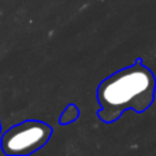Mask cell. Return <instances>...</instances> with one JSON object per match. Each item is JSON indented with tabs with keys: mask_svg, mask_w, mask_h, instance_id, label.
Masks as SVG:
<instances>
[{
	"mask_svg": "<svg viewBox=\"0 0 156 156\" xmlns=\"http://www.w3.org/2000/svg\"><path fill=\"white\" fill-rule=\"evenodd\" d=\"M155 78L148 67L136 62L104 80L97 89V101L101 105L99 118L105 123L116 121L126 110L145 111L154 101Z\"/></svg>",
	"mask_w": 156,
	"mask_h": 156,
	"instance_id": "6da1fadb",
	"label": "cell"
},
{
	"mask_svg": "<svg viewBox=\"0 0 156 156\" xmlns=\"http://www.w3.org/2000/svg\"><path fill=\"white\" fill-rule=\"evenodd\" d=\"M51 133V127L43 122H23L3 134L2 149L7 155H30L49 140Z\"/></svg>",
	"mask_w": 156,
	"mask_h": 156,
	"instance_id": "7a4b0ae2",
	"label": "cell"
}]
</instances>
